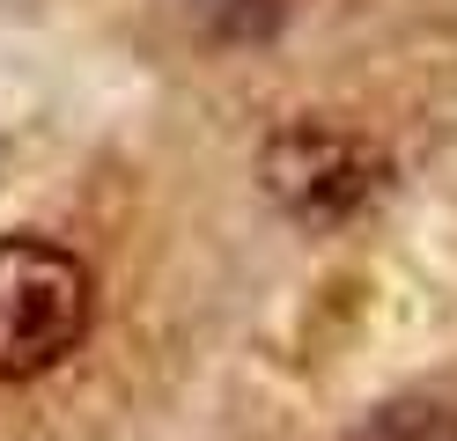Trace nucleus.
Segmentation results:
<instances>
[{
    "mask_svg": "<svg viewBox=\"0 0 457 441\" xmlns=\"http://www.w3.org/2000/svg\"><path fill=\"white\" fill-rule=\"evenodd\" d=\"M96 323V280L52 235H0V382L52 375Z\"/></svg>",
    "mask_w": 457,
    "mask_h": 441,
    "instance_id": "1",
    "label": "nucleus"
},
{
    "mask_svg": "<svg viewBox=\"0 0 457 441\" xmlns=\"http://www.w3.org/2000/svg\"><path fill=\"white\" fill-rule=\"evenodd\" d=\"M259 184L273 192V206L303 228H347L354 214L384 199L391 162L384 147H369L347 126H325V118H288L280 133H266L259 147Z\"/></svg>",
    "mask_w": 457,
    "mask_h": 441,
    "instance_id": "2",
    "label": "nucleus"
},
{
    "mask_svg": "<svg viewBox=\"0 0 457 441\" xmlns=\"http://www.w3.org/2000/svg\"><path fill=\"white\" fill-rule=\"evenodd\" d=\"M354 441H457V404H443V397H391L384 412H369V427Z\"/></svg>",
    "mask_w": 457,
    "mask_h": 441,
    "instance_id": "3",
    "label": "nucleus"
}]
</instances>
